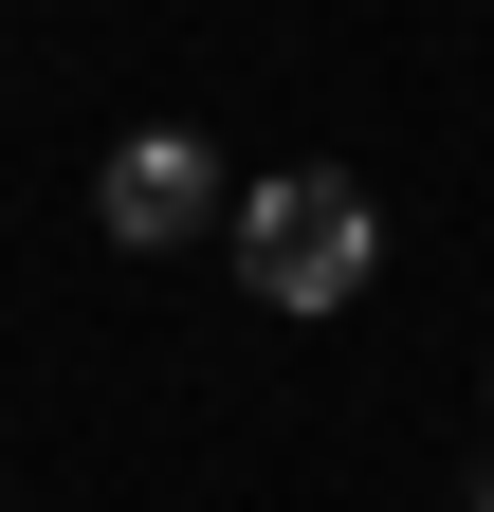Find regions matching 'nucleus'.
Returning a JSON list of instances; mask_svg holds the SVG:
<instances>
[{"instance_id":"1","label":"nucleus","mask_w":494,"mask_h":512,"mask_svg":"<svg viewBox=\"0 0 494 512\" xmlns=\"http://www.w3.org/2000/svg\"><path fill=\"white\" fill-rule=\"evenodd\" d=\"M366 256H385V220H366V183H330V165H275L257 202H238V275L275 311H348Z\"/></svg>"},{"instance_id":"2","label":"nucleus","mask_w":494,"mask_h":512,"mask_svg":"<svg viewBox=\"0 0 494 512\" xmlns=\"http://www.w3.org/2000/svg\"><path fill=\"white\" fill-rule=\"evenodd\" d=\"M92 220H110V256H183V238H238V183L202 128H129L92 165Z\"/></svg>"},{"instance_id":"3","label":"nucleus","mask_w":494,"mask_h":512,"mask_svg":"<svg viewBox=\"0 0 494 512\" xmlns=\"http://www.w3.org/2000/svg\"><path fill=\"white\" fill-rule=\"evenodd\" d=\"M476 512H494V476H476Z\"/></svg>"}]
</instances>
